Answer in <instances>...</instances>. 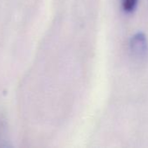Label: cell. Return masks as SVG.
<instances>
[{"label":"cell","instance_id":"obj_1","mask_svg":"<svg viewBox=\"0 0 148 148\" xmlns=\"http://www.w3.org/2000/svg\"><path fill=\"white\" fill-rule=\"evenodd\" d=\"M130 51L133 57L138 60H142L147 57L148 42L145 33L139 32L132 37L130 41Z\"/></svg>","mask_w":148,"mask_h":148},{"label":"cell","instance_id":"obj_2","mask_svg":"<svg viewBox=\"0 0 148 148\" xmlns=\"http://www.w3.org/2000/svg\"><path fill=\"white\" fill-rule=\"evenodd\" d=\"M138 0H122V7L126 12H133L137 5Z\"/></svg>","mask_w":148,"mask_h":148}]
</instances>
